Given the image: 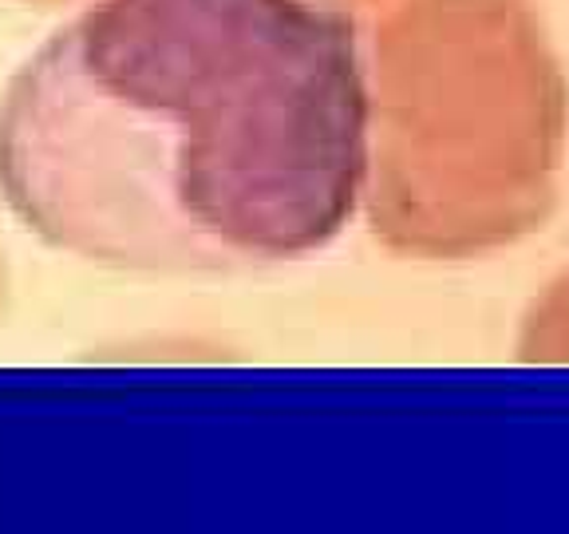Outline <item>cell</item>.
<instances>
[{
    "mask_svg": "<svg viewBox=\"0 0 569 534\" xmlns=\"http://www.w3.org/2000/svg\"><path fill=\"white\" fill-rule=\"evenodd\" d=\"M356 175L352 60L293 0H91L0 99L12 214L127 274L309 246Z\"/></svg>",
    "mask_w": 569,
    "mask_h": 534,
    "instance_id": "6da1fadb",
    "label": "cell"
}]
</instances>
